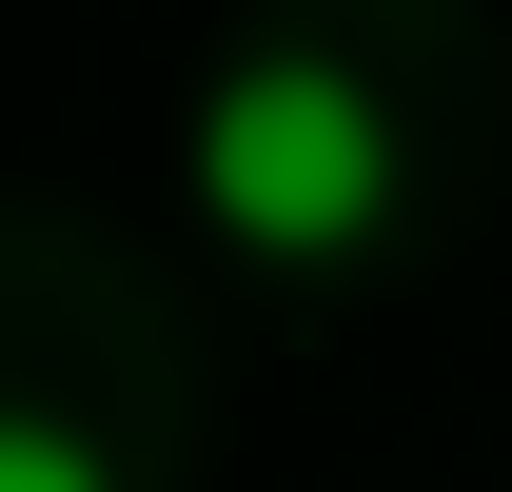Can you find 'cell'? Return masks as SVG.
Here are the masks:
<instances>
[{
    "label": "cell",
    "instance_id": "1",
    "mask_svg": "<svg viewBox=\"0 0 512 492\" xmlns=\"http://www.w3.org/2000/svg\"><path fill=\"white\" fill-rule=\"evenodd\" d=\"M197 197H217V237H256V256H355V237L394 217V119H375V79L316 60V40L237 60L217 99H197Z\"/></svg>",
    "mask_w": 512,
    "mask_h": 492
},
{
    "label": "cell",
    "instance_id": "2",
    "mask_svg": "<svg viewBox=\"0 0 512 492\" xmlns=\"http://www.w3.org/2000/svg\"><path fill=\"white\" fill-rule=\"evenodd\" d=\"M0 492H119V453L60 433V414H0Z\"/></svg>",
    "mask_w": 512,
    "mask_h": 492
}]
</instances>
